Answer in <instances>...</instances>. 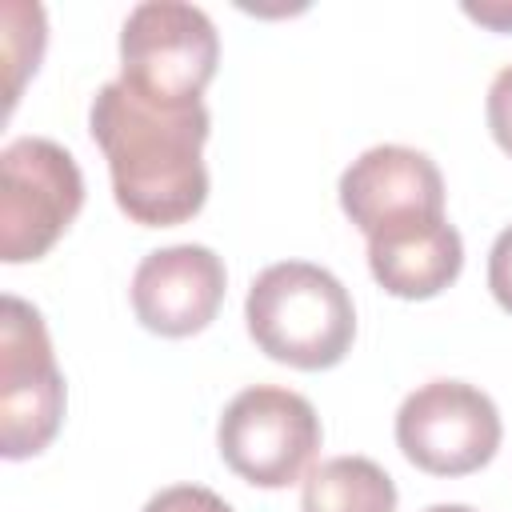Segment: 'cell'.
I'll use <instances>...</instances> for the list:
<instances>
[{"mask_svg":"<svg viewBox=\"0 0 512 512\" xmlns=\"http://www.w3.org/2000/svg\"><path fill=\"white\" fill-rule=\"evenodd\" d=\"M88 128L108 160L116 208L132 224L172 228L204 208L208 168L200 152L212 132L204 104L160 108L124 80H108L92 96Z\"/></svg>","mask_w":512,"mask_h":512,"instance_id":"6da1fadb","label":"cell"},{"mask_svg":"<svg viewBox=\"0 0 512 512\" xmlns=\"http://www.w3.org/2000/svg\"><path fill=\"white\" fill-rule=\"evenodd\" d=\"M244 320L268 360L300 372L336 368L356 340V304L348 288L308 260L268 264L248 284Z\"/></svg>","mask_w":512,"mask_h":512,"instance_id":"7a4b0ae2","label":"cell"},{"mask_svg":"<svg viewBox=\"0 0 512 512\" xmlns=\"http://www.w3.org/2000/svg\"><path fill=\"white\" fill-rule=\"evenodd\" d=\"M220 64V32L204 8L180 0H144L120 28V80L148 104H204Z\"/></svg>","mask_w":512,"mask_h":512,"instance_id":"3957f363","label":"cell"},{"mask_svg":"<svg viewBox=\"0 0 512 512\" xmlns=\"http://www.w3.org/2000/svg\"><path fill=\"white\" fill-rule=\"evenodd\" d=\"M320 440L324 428L312 400L276 384H252L236 392L216 424L220 460L256 488H288L304 480Z\"/></svg>","mask_w":512,"mask_h":512,"instance_id":"277c9868","label":"cell"},{"mask_svg":"<svg viewBox=\"0 0 512 512\" xmlns=\"http://www.w3.org/2000/svg\"><path fill=\"white\" fill-rule=\"evenodd\" d=\"M84 208V176L68 148L20 136L0 152V260L28 264L52 252Z\"/></svg>","mask_w":512,"mask_h":512,"instance_id":"5b68a950","label":"cell"},{"mask_svg":"<svg viewBox=\"0 0 512 512\" xmlns=\"http://www.w3.org/2000/svg\"><path fill=\"white\" fill-rule=\"evenodd\" d=\"M64 372L44 316L20 300H0V452L4 460L40 456L64 424Z\"/></svg>","mask_w":512,"mask_h":512,"instance_id":"8992f818","label":"cell"},{"mask_svg":"<svg viewBox=\"0 0 512 512\" xmlns=\"http://www.w3.org/2000/svg\"><path fill=\"white\" fill-rule=\"evenodd\" d=\"M500 412L488 392L464 380H428L396 408V444L428 476H468L500 448Z\"/></svg>","mask_w":512,"mask_h":512,"instance_id":"52a82bcc","label":"cell"},{"mask_svg":"<svg viewBox=\"0 0 512 512\" xmlns=\"http://www.w3.org/2000/svg\"><path fill=\"white\" fill-rule=\"evenodd\" d=\"M224 288V260L208 244L156 248L132 272V312L156 336H196L216 320Z\"/></svg>","mask_w":512,"mask_h":512,"instance_id":"ba28073f","label":"cell"},{"mask_svg":"<svg viewBox=\"0 0 512 512\" xmlns=\"http://www.w3.org/2000/svg\"><path fill=\"white\" fill-rule=\"evenodd\" d=\"M340 208L364 232H384L408 220L444 216V176L432 156L408 144H376L340 176Z\"/></svg>","mask_w":512,"mask_h":512,"instance_id":"9c48e42d","label":"cell"},{"mask_svg":"<svg viewBox=\"0 0 512 512\" xmlns=\"http://www.w3.org/2000/svg\"><path fill=\"white\" fill-rule=\"evenodd\" d=\"M460 268L464 240L448 216H424L368 236V272L388 296L432 300L456 284Z\"/></svg>","mask_w":512,"mask_h":512,"instance_id":"30bf717a","label":"cell"},{"mask_svg":"<svg viewBox=\"0 0 512 512\" xmlns=\"http://www.w3.org/2000/svg\"><path fill=\"white\" fill-rule=\"evenodd\" d=\"M304 512H396L392 476L368 456H332L304 476Z\"/></svg>","mask_w":512,"mask_h":512,"instance_id":"8fae6325","label":"cell"},{"mask_svg":"<svg viewBox=\"0 0 512 512\" xmlns=\"http://www.w3.org/2000/svg\"><path fill=\"white\" fill-rule=\"evenodd\" d=\"M0 24H4V64H8V108H12L20 100L24 76L40 68L48 24L40 4H16V0L0 8Z\"/></svg>","mask_w":512,"mask_h":512,"instance_id":"7c38bea8","label":"cell"},{"mask_svg":"<svg viewBox=\"0 0 512 512\" xmlns=\"http://www.w3.org/2000/svg\"><path fill=\"white\" fill-rule=\"evenodd\" d=\"M140 512H232V504L224 496H216L212 488L172 484V488H160Z\"/></svg>","mask_w":512,"mask_h":512,"instance_id":"4fadbf2b","label":"cell"},{"mask_svg":"<svg viewBox=\"0 0 512 512\" xmlns=\"http://www.w3.org/2000/svg\"><path fill=\"white\" fill-rule=\"evenodd\" d=\"M488 132L500 144V152L512 156V64H504L488 84Z\"/></svg>","mask_w":512,"mask_h":512,"instance_id":"5bb4252c","label":"cell"},{"mask_svg":"<svg viewBox=\"0 0 512 512\" xmlns=\"http://www.w3.org/2000/svg\"><path fill=\"white\" fill-rule=\"evenodd\" d=\"M488 288H492L496 304L512 316V224L492 240V252H488Z\"/></svg>","mask_w":512,"mask_h":512,"instance_id":"9a60e30c","label":"cell"},{"mask_svg":"<svg viewBox=\"0 0 512 512\" xmlns=\"http://www.w3.org/2000/svg\"><path fill=\"white\" fill-rule=\"evenodd\" d=\"M464 16L492 28V32H512V0H480V4H464Z\"/></svg>","mask_w":512,"mask_h":512,"instance_id":"2e32d148","label":"cell"},{"mask_svg":"<svg viewBox=\"0 0 512 512\" xmlns=\"http://www.w3.org/2000/svg\"><path fill=\"white\" fill-rule=\"evenodd\" d=\"M424 512H476V508H468V504H432Z\"/></svg>","mask_w":512,"mask_h":512,"instance_id":"e0dca14e","label":"cell"}]
</instances>
